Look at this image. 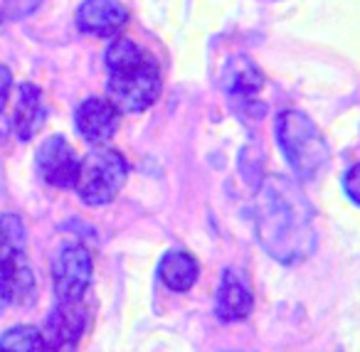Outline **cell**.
<instances>
[{"instance_id": "1", "label": "cell", "mask_w": 360, "mask_h": 352, "mask_svg": "<svg viewBox=\"0 0 360 352\" xmlns=\"http://www.w3.org/2000/svg\"><path fill=\"white\" fill-rule=\"evenodd\" d=\"M255 224L262 249L274 261L291 266L314 254V209L294 180L281 175L262 180L255 200Z\"/></svg>"}, {"instance_id": "15", "label": "cell", "mask_w": 360, "mask_h": 352, "mask_svg": "<svg viewBox=\"0 0 360 352\" xmlns=\"http://www.w3.org/2000/svg\"><path fill=\"white\" fill-rule=\"evenodd\" d=\"M27 229L18 214L3 212L0 214V263L25 254Z\"/></svg>"}, {"instance_id": "18", "label": "cell", "mask_w": 360, "mask_h": 352, "mask_svg": "<svg viewBox=\"0 0 360 352\" xmlns=\"http://www.w3.org/2000/svg\"><path fill=\"white\" fill-rule=\"evenodd\" d=\"M11 86H13V74L6 65H0V111L6 109L8 96H11Z\"/></svg>"}, {"instance_id": "12", "label": "cell", "mask_w": 360, "mask_h": 352, "mask_svg": "<svg viewBox=\"0 0 360 352\" xmlns=\"http://www.w3.org/2000/svg\"><path fill=\"white\" fill-rule=\"evenodd\" d=\"M45 101H42V91L40 86L30 84H20V91H18V104L15 111H13V133H15L18 141H30L32 136L40 131V126L45 124Z\"/></svg>"}, {"instance_id": "19", "label": "cell", "mask_w": 360, "mask_h": 352, "mask_svg": "<svg viewBox=\"0 0 360 352\" xmlns=\"http://www.w3.org/2000/svg\"><path fill=\"white\" fill-rule=\"evenodd\" d=\"M11 306V298H8V291H6V281H3V273H0V313L6 311Z\"/></svg>"}, {"instance_id": "2", "label": "cell", "mask_w": 360, "mask_h": 352, "mask_svg": "<svg viewBox=\"0 0 360 352\" xmlns=\"http://www.w3.org/2000/svg\"><path fill=\"white\" fill-rule=\"evenodd\" d=\"M106 99L126 114L143 111L160 94V70L136 42L116 37L106 47Z\"/></svg>"}, {"instance_id": "6", "label": "cell", "mask_w": 360, "mask_h": 352, "mask_svg": "<svg viewBox=\"0 0 360 352\" xmlns=\"http://www.w3.org/2000/svg\"><path fill=\"white\" fill-rule=\"evenodd\" d=\"M86 330V308L82 301H57L45 320V342L50 352H75Z\"/></svg>"}, {"instance_id": "11", "label": "cell", "mask_w": 360, "mask_h": 352, "mask_svg": "<svg viewBox=\"0 0 360 352\" xmlns=\"http://www.w3.org/2000/svg\"><path fill=\"white\" fill-rule=\"evenodd\" d=\"M215 308L220 320L237 322L245 320L255 308V293L247 281V276L237 268H225L220 278V288H217Z\"/></svg>"}, {"instance_id": "10", "label": "cell", "mask_w": 360, "mask_h": 352, "mask_svg": "<svg viewBox=\"0 0 360 352\" xmlns=\"http://www.w3.org/2000/svg\"><path fill=\"white\" fill-rule=\"evenodd\" d=\"M129 22V11L119 0H84L77 11V27L84 35L114 37Z\"/></svg>"}, {"instance_id": "20", "label": "cell", "mask_w": 360, "mask_h": 352, "mask_svg": "<svg viewBox=\"0 0 360 352\" xmlns=\"http://www.w3.org/2000/svg\"><path fill=\"white\" fill-rule=\"evenodd\" d=\"M0 20H3V13H0Z\"/></svg>"}, {"instance_id": "5", "label": "cell", "mask_w": 360, "mask_h": 352, "mask_svg": "<svg viewBox=\"0 0 360 352\" xmlns=\"http://www.w3.org/2000/svg\"><path fill=\"white\" fill-rule=\"evenodd\" d=\"M94 263L82 244H65L52 263V286L57 301H82L91 283Z\"/></svg>"}, {"instance_id": "13", "label": "cell", "mask_w": 360, "mask_h": 352, "mask_svg": "<svg viewBox=\"0 0 360 352\" xmlns=\"http://www.w3.org/2000/svg\"><path fill=\"white\" fill-rule=\"evenodd\" d=\"M0 273H3L8 298H11L13 306H30V303L35 301L37 283H35V273H32L30 263L25 261V254L11 259V261H6V263H0Z\"/></svg>"}, {"instance_id": "8", "label": "cell", "mask_w": 360, "mask_h": 352, "mask_svg": "<svg viewBox=\"0 0 360 352\" xmlns=\"http://www.w3.org/2000/svg\"><path fill=\"white\" fill-rule=\"evenodd\" d=\"M262 86H264V74L257 70L255 62L245 60V57H235L227 62L225 74H222V89L230 96L232 104L245 109V114L259 116L266 111V106L257 101Z\"/></svg>"}, {"instance_id": "16", "label": "cell", "mask_w": 360, "mask_h": 352, "mask_svg": "<svg viewBox=\"0 0 360 352\" xmlns=\"http://www.w3.org/2000/svg\"><path fill=\"white\" fill-rule=\"evenodd\" d=\"M0 352H50V347L37 327L15 325L0 335Z\"/></svg>"}, {"instance_id": "9", "label": "cell", "mask_w": 360, "mask_h": 352, "mask_svg": "<svg viewBox=\"0 0 360 352\" xmlns=\"http://www.w3.org/2000/svg\"><path fill=\"white\" fill-rule=\"evenodd\" d=\"M119 114L121 111L109 99L89 96V99H84L77 106L75 126L86 143L104 145L119 129Z\"/></svg>"}, {"instance_id": "4", "label": "cell", "mask_w": 360, "mask_h": 352, "mask_svg": "<svg viewBox=\"0 0 360 352\" xmlns=\"http://www.w3.org/2000/svg\"><path fill=\"white\" fill-rule=\"evenodd\" d=\"M126 178H129V163L124 155L114 148H96L82 160L75 188L82 202L101 207L121 193Z\"/></svg>"}, {"instance_id": "7", "label": "cell", "mask_w": 360, "mask_h": 352, "mask_svg": "<svg viewBox=\"0 0 360 352\" xmlns=\"http://www.w3.org/2000/svg\"><path fill=\"white\" fill-rule=\"evenodd\" d=\"M35 158H37L35 163H37V170H40L42 180L50 183L52 188L67 190L77 185L82 160H79V155L75 153V148H72L62 136H50V138L37 148Z\"/></svg>"}, {"instance_id": "3", "label": "cell", "mask_w": 360, "mask_h": 352, "mask_svg": "<svg viewBox=\"0 0 360 352\" xmlns=\"http://www.w3.org/2000/svg\"><path fill=\"white\" fill-rule=\"evenodd\" d=\"M276 141L301 180H314L319 170L328 163V145L319 126L296 109L281 111L276 116Z\"/></svg>"}, {"instance_id": "14", "label": "cell", "mask_w": 360, "mask_h": 352, "mask_svg": "<svg viewBox=\"0 0 360 352\" xmlns=\"http://www.w3.org/2000/svg\"><path fill=\"white\" fill-rule=\"evenodd\" d=\"M158 276L170 291L175 293H186L193 288V283L198 281V261L188 252H168L160 259Z\"/></svg>"}, {"instance_id": "17", "label": "cell", "mask_w": 360, "mask_h": 352, "mask_svg": "<svg viewBox=\"0 0 360 352\" xmlns=\"http://www.w3.org/2000/svg\"><path fill=\"white\" fill-rule=\"evenodd\" d=\"M343 190L350 197V202H355L360 207V163L353 165V168L343 175Z\"/></svg>"}]
</instances>
